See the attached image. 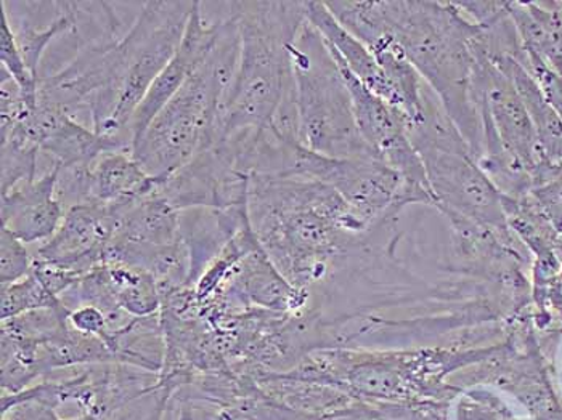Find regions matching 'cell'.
<instances>
[{
  "mask_svg": "<svg viewBox=\"0 0 562 420\" xmlns=\"http://www.w3.org/2000/svg\"><path fill=\"white\" fill-rule=\"evenodd\" d=\"M248 207L273 265L308 293L371 230L338 191L307 177L252 175Z\"/></svg>",
  "mask_w": 562,
  "mask_h": 420,
  "instance_id": "cell-1",
  "label": "cell"
},
{
  "mask_svg": "<svg viewBox=\"0 0 562 420\" xmlns=\"http://www.w3.org/2000/svg\"><path fill=\"white\" fill-rule=\"evenodd\" d=\"M378 3L381 36L374 41L391 36L401 45L423 81L439 97L476 158L481 117L474 99V72L481 27L467 19L453 2L378 0Z\"/></svg>",
  "mask_w": 562,
  "mask_h": 420,
  "instance_id": "cell-2",
  "label": "cell"
},
{
  "mask_svg": "<svg viewBox=\"0 0 562 420\" xmlns=\"http://www.w3.org/2000/svg\"><path fill=\"white\" fill-rule=\"evenodd\" d=\"M228 19L237 23L241 55L213 141L243 128L272 127L280 107L296 99L291 47L307 22V2H231Z\"/></svg>",
  "mask_w": 562,
  "mask_h": 420,
  "instance_id": "cell-3",
  "label": "cell"
},
{
  "mask_svg": "<svg viewBox=\"0 0 562 420\" xmlns=\"http://www.w3.org/2000/svg\"><path fill=\"white\" fill-rule=\"evenodd\" d=\"M241 37L221 22L213 50L135 141L132 156L153 179L166 180L210 147L218 114L237 76Z\"/></svg>",
  "mask_w": 562,
  "mask_h": 420,
  "instance_id": "cell-4",
  "label": "cell"
},
{
  "mask_svg": "<svg viewBox=\"0 0 562 420\" xmlns=\"http://www.w3.org/2000/svg\"><path fill=\"white\" fill-rule=\"evenodd\" d=\"M408 135L425 166L434 211L449 224L464 222L495 230L509 228L503 207L505 196L479 168L470 145L429 86L425 92V114L419 123L408 127Z\"/></svg>",
  "mask_w": 562,
  "mask_h": 420,
  "instance_id": "cell-5",
  "label": "cell"
},
{
  "mask_svg": "<svg viewBox=\"0 0 562 420\" xmlns=\"http://www.w3.org/2000/svg\"><path fill=\"white\" fill-rule=\"evenodd\" d=\"M301 144L328 158L378 159L357 126L341 66L321 33L305 22L291 47Z\"/></svg>",
  "mask_w": 562,
  "mask_h": 420,
  "instance_id": "cell-6",
  "label": "cell"
},
{
  "mask_svg": "<svg viewBox=\"0 0 562 420\" xmlns=\"http://www.w3.org/2000/svg\"><path fill=\"white\" fill-rule=\"evenodd\" d=\"M193 5L195 0H151L144 3L131 30L120 41V72L113 92V116L100 134L117 152H132V117L153 82L176 55Z\"/></svg>",
  "mask_w": 562,
  "mask_h": 420,
  "instance_id": "cell-7",
  "label": "cell"
},
{
  "mask_svg": "<svg viewBox=\"0 0 562 420\" xmlns=\"http://www.w3.org/2000/svg\"><path fill=\"white\" fill-rule=\"evenodd\" d=\"M318 180L345 197L373 230L378 224L404 214L402 179L380 159H338L294 144L288 152L284 177Z\"/></svg>",
  "mask_w": 562,
  "mask_h": 420,
  "instance_id": "cell-8",
  "label": "cell"
},
{
  "mask_svg": "<svg viewBox=\"0 0 562 420\" xmlns=\"http://www.w3.org/2000/svg\"><path fill=\"white\" fill-rule=\"evenodd\" d=\"M251 177L241 169L237 138H221L159 186V193L177 211L228 207L248 204Z\"/></svg>",
  "mask_w": 562,
  "mask_h": 420,
  "instance_id": "cell-9",
  "label": "cell"
},
{
  "mask_svg": "<svg viewBox=\"0 0 562 420\" xmlns=\"http://www.w3.org/2000/svg\"><path fill=\"white\" fill-rule=\"evenodd\" d=\"M474 99L481 123L488 124L502 144L512 149L529 169L530 175L544 164L536 128L527 107L512 79L499 71L479 47L476 41V72H474Z\"/></svg>",
  "mask_w": 562,
  "mask_h": 420,
  "instance_id": "cell-10",
  "label": "cell"
},
{
  "mask_svg": "<svg viewBox=\"0 0 562 420\" xmlns=\"http://www.w3.org/2000/svg\"><path fill=\"white\" fill-rule=\"evenodd\" d=\"M117 222L120 215L114 204L90 201L69 207L58 230L36 249L33 259L82 276L105 262V252L116 235Z\"/></svg>",
  "mask_w": 562,
  "mask_h": 420,
  "instance_id": "cell-11",
  "label": "cell"
},
{
  "mask_svg": "<svg viewBox=\"0 0 562 420\" xmlns=\"http://www.w3.org/2000/svg\"><path fill=\"white\" fill-rule=\"evenodd\" d=\"M218 30H221V22L211 24L204 22L203 15H201V2L195 0L182 43L177 48L172 60L153 82L144 102L132 117L130 130L134 144L150 126L156 114L171 102L180 87L186 84L187 79L195 72L198 66L203 64L204 58L213 50Z\"/></svg>",
  "mask_w": 562,
  "mask_h": 420,
  "instance_id": "cell-12",
  "label": "cell"
},
{
  "mask_svg": "<svg viewBox=\"0 0 562 420\" xmlns=\"http://www.w3.org/2000/svg\"><path fill=\"white\" fill-rule=\"evenodd\" d=\"M60 169L54 162L41 179L22 183L2 196V228L24 245L48 241L64 220L65 207L57 197Z\"/></svg>",
  "mask_w": 562,
  "mask_h": 420,
  "instance_id": "cell-13",
  "label": "cell"
},
{
  "mask_svg": "<svg viewBox=\"0 0 562 420\" xmlns=\"http://www.w3.org/2000/svg\"><path fill=\"white\" fill-rule=\"evenodd\" d=\"M27 137L61 168H90L100 156L117 152L92 127L64 111L37 106L24 121Z\"/></svg>",
  "mask_w": 562,
  "mask_h": 420,
  "instance_id": "cell-14",
  "label": "cell"
},
{
  "mask_svg": "<svg viewBox=\"0 0 562 420\" xmlns=\"http://www.w3.org/2000/svg\"><path fill=\"white\" fill-rule=\"evenodd\" d=\"M251 225L248 204L228 207V209L180 211V238L186 242L192 260L190 286H195L204 270L211 265L222 249Z\"/></svg>",
  "mask_w": 562,
  "mask_h": 420,
  "instance_id": "cell-15",
  "label": "cell"
},
{
  "mask_svg": "<svg viewBox=\"0 0 562 420\" xmlns=\"http://www.w3.org/2000/svg\"><path fill=\"white\" fill-rule=\"evenodd\" d=\"M307 22L324 36L346 68L374 95L401 111V100L370 48L342 26L325 2H307ZM404 116V114H402Z\"/></svg>",
  "mask_w": 562,
  "mask_h": 420,
  "instance_id": "cell-16",
  "label": "cell"
},
{
  "mask_svg": "<svg viewBox=\"0 0 562 420\" xmlns=\"http://www.w3.org/2000/svg\"><path fill=\"white\" fill-rule=\"evenodd\" d=\"M120 222L113 239L166 246L180 239V212L159 191L113 203Z\"/></svg>",
  "mask_w": 562,
  "mask_h": 420,
  "instance_id": "cell-17",
  "label": "cell"
},
{
  "mask_svg": "<svg viewBox=\"0 0 562 420\" xmlns=\"http://www.w3.org/2000/svg\"><path fill=\"white\" fill-rule=\"evenodd\" d=\"M527 57L562 75V2H506Z\"/></svg>",
  "mask_w": 562,
  "mask_h": 420,
  "instance_id": "cell-18",
  "label": "cell"
},
{
  "mask_svg": "<svg viewBox=\"0 0 562 420\" xmlns=\"http://www.w3.org/2000/svg\"><path fill=\"white\" fill-rule=\"evenodd\" d=\"M488 60L497 66L499 71L505 72L518 89L520 99H522L527 113L532 120L533 128H536L544 164L550 168H562V121L544 99L536 79L515 58L495 57L488 58Z\"/></svg>",
  "mask_w": 562,
  "mask_h": 420,
  "instance_id": "cell-19",
  "label": "cell"
},
{
  "mask_svg": "<svg viewBox=\"0 0 562 420\" xmlns=\"http://www.w3.org/2000/svg\"><path fill=\"white\" fill-rule=\"evenodd\" d=\"M162 182L148 175L132 152H106L90 166V197L97 203L113 204L147 196L158 191Z\"/></svg>",
  "mask_w": 562,
  "mask_h": 420,
  "instance_id": "cell-20",
  "label": "cell"
},
{
  "mask_svg": "<svg viewBox=\"0 0 562 420\" xmlns=\"http://www.w3.org/2000/svg\"><path fill=\"white\" fill-rule=\"evenodd\" d=\"M114 363L130 364L150 373H161L168 342L162 328L161 314L134 318L121 331L106 340Z\"/></svg>",
  "mask_w": 562,
  "mask_h": 420,
  "instance_id": "cell-21",
  "label": "cell"
},
{
  "mask_svg": "<svg viewBox=\"0 0 562 420\" xmlns=\"http://www.w3.org/2000/svg\"><path fill=\"white\" fill-rule=\"evenodd\" d=\"M99 363H114L106 343L99 337L82 334L68 325L64 331L41 343L36 370L44 377L54 371Z\"/></svg>",
  "mask_w": 562,
  "mask_h": 420,
  "instance_id": "cell-22",
  "label": "cell"
},
{
  "mask_svg": "<svg viewBox=\"0 0 562 420\" xmlns=\"http://www.w3.org/2000/svg\"><path fill=\"white\" fill-rule=\"evenodd\" d=\"M106 266L117 304L127 315L142 318L161 310V294L150 273L123 263H106Z\"/></svg>",
  "mask_w": 562,
  "mask_h": 420,
  "instance_id": "cell-23",
  "label": "cell"
},
{
  "mask_svg": "<svg viewBox=\"0 0 562 420\" xmlns=\"http://www.w3.org/2000/svg\"><path fill=\"white\" fill-rule=\"evenodd\" d=\"M71 311L65 307L64 302L55 307L40 308V310L26 311L15 318L3 319L2 334L15 337V339L30 340L34 343L47 342L58 332L64 331L69 325L68 318Z\"/></svg>",
  "mask_w": 562,
  "mask_h": 420,
  "instance_id": "cell-24",
  "label": "cell"
},
{
  "mask_svg": "<svg viewBox=\"0 0 562 420\" xmlns=\"http://www.w3.org/2000/svg\"><path fill=\"white\" fill-rule=\"evenodd\" d=\"M0 61H2V69L9 72L10 78L22 90L26 105L33 111L36 110L40 79L34 78L33 72L24 64L22 52L16 44L15 34L2 3H0Z\"/></svg>",
  "mask_w": 562,
  "mask_h": 420,
  "instance_id": "cell-25",
  "label": "cell"
},
{
  "mask_svg": "<svg viewBox=\"0 0 562 420\" xmlns=\"http://www.w3.org/2000/svg\"><path fill=\"white\" fill-rule=\"evenodd\" d=\"M40 151V147L26 138H2V196L22 183L36 180Z\"/></svg>",
  "mask_w": 562,
  "mask_h": 420,
  "instance_id": "cell-26",
  "label": "cell"
},
{
  "mask_svg": "<svg viewBox=\"0 0 562 420\" xmlns=\"http://www.w3.org/2000/svg\"><path fill=\"white\" fill-rule=\"evenodd\" d=\"M60 302V298L48 293L43 283L31 272L16 283L3 284L0 318L3 321V319L15 318L26 311L55 307Z\"/></svg>",
  "mask_w": 562,
  "mask_h": 420,
  "instance_id": "cell-27",
  "label": "cell"
},
{
  "mask_svg": "<svg viewBox=\"0 0 562 420\" xmlns=\"http://www.w3.org/2000/svg\"><path fill=\"white\" fill-rule=\"evenodd\" d=\"M22 239L12 231L0 230V283L12 284L23 280L33 270V256Z\"/></svg>",
  "mask_w": 562,
  "mask_h": 420,
  "instance_id": "cell-28",
  "label": "cell"
},
{
  "mask_svg": "<svg viewBox=\"0 0 562 420\" xmlns=\"http://www.w3.org/2000/svg\"><path fill=\"white\" fill-rule=\"evenodd\" d=\"M548 220L553 224L558 232H562V168L551 173L547 180L529 191Z\"/></svg>",
  "mask_w": 562,
  "mask_h": 420,
  "instance_id": "cell-29",
  "label": "cell"
},
{
  "mask_svg": "<svg viewBox=\"0 0 562 420\" xmlns=\"http://www.w3.org/2000/svg\"><path fill=\"white\" fill-rule=\"evenodd\" d=\"M522 66L536 79L541 92H543L544 99L557 111L558 116L562 121V75L548 68L540 60L527 57V55Z\"/></svg>",
  "mask_w": 562,
  "mask_h": 420,
  "instance_id": "cell-30",
  "label": "cell"
},
{
  "mask_svg": "<svg viewBox=\"0 0 562 420\" xmlns=\"http://www.w3.org/2000/svg\"><path fill=\"white\" fill-rule=\"evenodd\" d=\"M69 326L82 334L95 336L103 342L110 339L109 319L100 308L82 305L69 314Z\"/></svg>",
  "mask_w": 562,
  "mask_h": 420,
  "instance_id": "cell-31",
  "label": "cell"
},
{
  "mask_svg": "<svg viewBox=\"0 0 562 420\" xmlns=\"http://www.w3.org/2000/svg\"><path fill=\"white\" fill-rule=\"evenodd\" d=\"M561 239H562V232H561Z\"/></svg>",
  "mask_w": 562,
  "mask_h": 420,
  "instance_id": "cell-32",
  "label": "cell"
}]
</instances>
